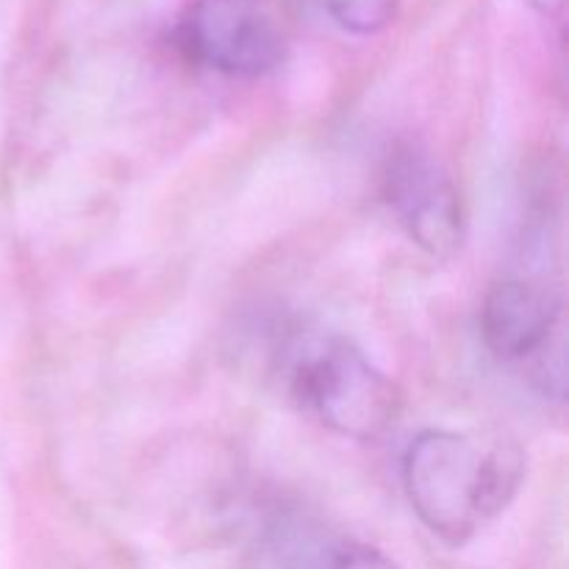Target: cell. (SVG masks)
Instances as JSON below:
<instances>
[{
  "mask_svg": "<svg viewBox=\"0 0 569 569\" xmlns=\"http://www.w3.org/2000/svg\"><path fill=\"white\" fill-rule=\"evenodd\" d=\"M526 478L520 450L500 439L428 428L403 453V489L422 526L442 542L467 545L515 500Z\"/></svg>",
  "mask_w": 569,
  "mask_h": 569,
  "instance_id": "6da1fadb",
  "label": "cell"
},
{
  "mask_svg": "<svg viewBox=\"0 0 569 569\" xmlns=\"http://www.w3.org/2000/svg\"><path fill=\"white\" fill-rule=\"evenodd\" d=\"M276 356L289 398L328 431L378 442L398 422V387L342 333L295 331Z\"/></svg>",
  "mask_w": 569,
  "mask_h": 569,
  "instance_id": "7a4b0ae2",
  "label": "cell"
},
{
  "mask_svg": "<svg viewBox=\"0 0 569 569\" xmlns=\"http://www.w3.org/2000/svg\"><path fill=\"white\" fill-rule=\"evenodd\" d=\"M178 48L194 64L231 78H259L283 61V37L261 0H192Z\"/></svg>",
  "mask_w": 569,
  "mask_h": 569,
  "instance_id": "277c9868",
  "label": "cell"
},
{
  "mask_svg": "<svg viewBox=\"0 0 569 569\" xmlns=\"http://www.w3.org/2000/svg\"><path fill=\"white\" fill-rule=\"evenodd\" d=\"M561 300L542 283L506 278L483 295L478 328L489 353L503 365H526L533 361V378L545 395H565L561 365L548 361L561 359V348L553 350V339L561 331Z\"/></svg>",
  "mask_w": 569,
  "mask_h": 569,
  "instance_id": "5b68a950",
  "label": "cell"
},
{
  "mask_svg": "<svg viewBox=\"0 0 569 569\" xmlns=\"http://www.w3.org/2000/svg\"><path fill=\"white\" fill-rule=\"evenodd\" d=\"M342 31L370 37L383 31L398 14V0H317Z\"/></svg>",
  "mask_w": 569,
  "mask_h": 569,
  "instance_id": "52a82bcc",
  "label": "cell"
},
{
  "mask_svg": "<svg viewBox=\"0 0 569 569\" xmlns=\"http://www.w3.org/2000/svg\"><path fill=\"white\" fill-rule=\"evenodd\" d=\"M272 553L281 569H398L372 545L300 515H287L276 522Z\"/></svg>",
  "mask_w": 569,
  "mask_h": 569,
  "instance_id": "8992f818",
  "label": "cell"
},
{
  "mask_svg": "<svg viewBox=\"0 0 569 569\" xmlns=\"http://www.w3.org/2000/svg\"><path fill=\"white\" fill-rule=\"evenodd\" d=\"M381 198L406 237L431 259H450L465 242L459 187L420 144H392L381 167Z\"/></svg>",
  "mask_w": 569,
  "mask_h": 569,
  "instance_id": "3957f363",
  "label": "cell"
},
{
  "mask_svg": "<svg viewBox=\"0 0 569 569\" xmlns=\"http://www.w3.org/2000/svg\"><path fill=\"white\" fill-rule=\"evenodd\" d=\"M531 3L542 11H559L565 6V0H531Z\"/></svg>",
  "mask_w": 569,
  "mask_h": 569,
  "instance_id": "ba28073f",
  "label": "cell"
}]
</instances>
